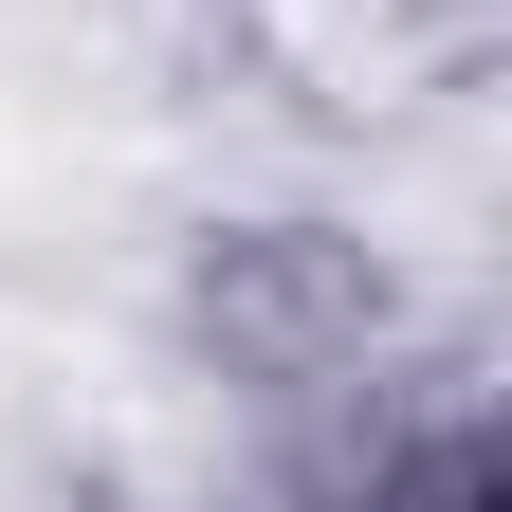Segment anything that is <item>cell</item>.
Segmentation results:
<instances>
[{
  "label": "cell",
  "mask_w": 512,
  "mask_h": 512,
  "mask_svg": "<svg viewBox=\"0 0 512 512\" xmlns=\"http://www.w3.org/2000/svg\"><path fill=\"white\" fill-rule=\"evenodd\" d=\"M384 19H403L421 92H494L512 74V0H384Z\"/></svg>",
  "instance_id": "obj_2"
},
{
  "label": "cell",
  "mask_w": 512,
  "mask_h": 512,
  "mask_svg": "<svg viewBox=\"0 0 512 512\" xmlns=\"http://www.w3.org/2000/svg\"><path fill=\"white\" fill-rule=\"evenodd\" d=\"M165 330L202 348L238 403H293V384H366L403 348V256L330 202H220L183 220V275H165Z\"/></svg>",
  "instance_id": "obj_1"
}]
</instances>
